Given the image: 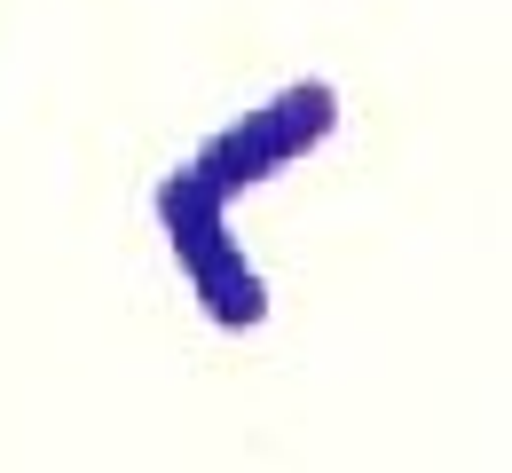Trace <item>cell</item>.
I'll return each mask as SVG.
<instances>
[{"instance_id": "obj_1", "label": "cell", "mask_w": 512, "mask_h": 473, "mask_svg": "<svg viewBox=\"0 0 512 473\" xmlns=\"http://www.w3.org/2000/svg\"><path fill=\"white\" fill-rule=\"evenodd\" d=\"M158 221H166L174 261H182L190 284H197V308H205L221 332L268 324V284H260V269L245 261V245L229 237V198H221L197 166H182V174L158 182Z\"/></svg>"}, {"instance_id": "obj_2", "label": "cell", "mask_w": 512, "mask_h": 473, "mask_svg": "<svg viewBox=\"0 0 512 473\" xmlns=\"http://www.w3.org/2000/svg\"><path fill=\"white\" fill-rule=\"evenodd\" d=\"M331 127H339V87H331V79H292V87H276L260 111H245L237 127H221L190 166L221 190V198H237V190L276 182L292 158H308Z\"/></svg>"}]
</instances>
